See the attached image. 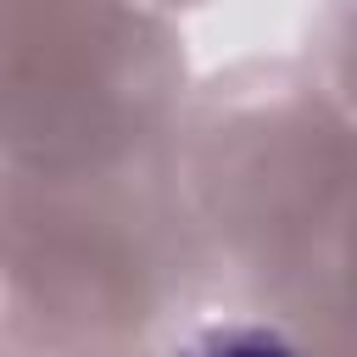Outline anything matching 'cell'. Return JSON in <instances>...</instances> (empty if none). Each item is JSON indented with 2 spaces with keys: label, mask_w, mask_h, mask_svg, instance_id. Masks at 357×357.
<instances>
[{
  "label": "cell",
  "mask_w": 357,
  "mask_h": 357,
  "mask_svg": "<svg viewBox=\"0 0 357 357\" xmlns=\"http://www.w3.org/2000/svg\"><path fill=\"white\" fill-rule=\"evenodd\" d=\"M206 357H296V351H284L279 340H262V335H234V340H218Z\"/></svg>",
  "instance_id": "cell-1"
}]
</instances>
